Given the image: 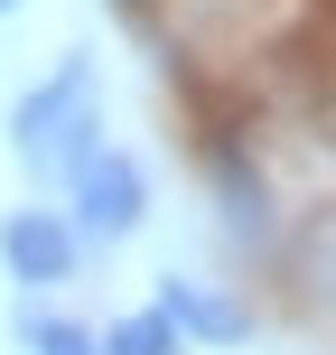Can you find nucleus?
Here are the masks:
<instances>
[{"label":"nucleus","instance_id":"423d86ee","mask_svg":"<svg viewBox=\"0 0 336 355\" xmlns=\"http://www.w3.org/2000/svg\"><path fill=\"white\" fill-rule=\"evenodd\" d=\"M19 337H28L37 355H103L94 327H75V318H19Z\"/></svg>","mask_w":336,"mask_h":355},{"label":"nucleus","instance_id":"20e7f679","mask_svg":"<svg viewBox=\"0 0 336 355\" xmlns=\"http://www.w3.org/2000/svg\"><path fill=\"white\" fill-rule=\"evenodd\" d=\"M150 309H159L187 346H243V337H252V309H233L224 290H206V281H177V271L159 281V300H150Z\"/></svg>","mask_w":336,"mask_h":355},{"label":"nucleus","instance_id":"39448f33","mask_svg":"<svg viewBox=\"0 0 336 355\" xmlns=\"http://www.w3.org/2000/svg\"><path fill=\"white\" fill-rule=\"evenodd\" d=\"M94 346H103V355H187V337H177L159 309H131V318H112Z\"/></svg>","mask_w":336,"mask_h":355},{"label":"nucleus","instance_id":"f257e3e1","mask_svg":"<svg viewBox=\"0 0 336 355\" xmlns=\"http://www.w3.org/2000/svg\"><path fill=\"white\" fill-rule=\"evenodd\" d=\"M10 141H19V159H28V168H56V178H75V159L103 150V122H94V56H66L47 85L19 94Z\"/></svg>","mask_w":336,"mask_h":355},{"label":"nucleus","instance_id":"7ed1b4c3","mask_svg":"<svg viewBox=\"0 0 336 355\" xmlns=\"http://www.w3.org/2000/svg\"><path fill=\"white\" fill-rule=\"evenodd\" d=\"M75 225L56 206H19L10 225H0V262H10V281L19 290H56V281H75Z\"/></svg>","mask_w":336,"mask_h":355},{"label":"nucleus","instance_id":"0eeeda50","mask_svg":"<svg viewBox=\"0 0 336 355\" xmlns=\"http://www.w3.org/2000/svg\"><path fill=\"white\" fill-rule=\"evenodd\" d=\"M10 10H19V0H0V19H10Z\"/></svg>","mask_w":336,"mask_h":355},{"label":"nucleus","instance_id":"f03ea898","mask_svg":"<svg viewBox=\"0 0 336 355\" xmlns=\"http://www.w3.org/2000/svg\"><path fill=\"white\" fill-rule=\"evenodd\" d=\"M150 215V178L131 150H94V159H75V243H131Z\"/></svg>","mask_w":336,"mask_h":355}]
</instances>
